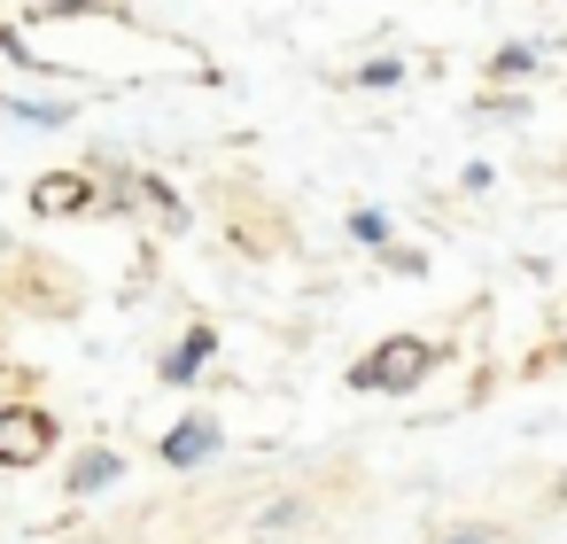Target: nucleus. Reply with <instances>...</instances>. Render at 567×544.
Segmentation results:
<instances>
[{"instance_id":"nucleus-3","label":"nucleus","mask_w":567,"mask_h":544,"mask_svg":"<svg viewBox=\"0 0 567 544\" xmlns=\"http://www.w3.org/2000/svg\"><path fill=\"white\" fill-rule=\"evenodd\" d=\"M210 451H218V428H210V420H187V428L164 435V459H172V466H195V459H210Z\"/></svg>"},{"instance_id":"nucleus-2","label":"nucleus","mask_w":567,"mask_h":544,"mask_svg":"<svg viewBox=\"0 0 567 544\" xmlns=\"http://www.w3.org/2000/svg\"><path fill=\"white\" fill-rule=\"evenodd\" d=\"M48 443H55V420L48 412H32V404L0 412V466H32V459H48Z\"/></svg>"},{"instance_id":"nucleus-8","label":"nucleus","mask_w":567,"mask_h":544,"mask_svg":"<svg viewBox=\"0 0 567 544\" xmlns=\"http://www.w3.org/2000/svg\"><path fill=\"white\" fill-rule=\"evenodd\" d=\"M443 544H489V528H451Z\"/></svg>"},{"instance_id":"nucleus-1","label":"nucleus","mask_w":567,"mask_h":544,"mask_svg":"<svg viewBox=\"0 0 567 544\" xmlns=\"http://www.w3.org/2000/svg\"><path fill=\"white\" fill-rule=\"evenodd\" d=\"M427 358H435V350H427L420 335H389V342H381L350 381H358V389H412V381L427 373Z\"/></svg>"},{"instance_id":"nucleus-6","label":"nucleus","mask_w":567,"mask_h":544,"mask_svg":"<svg viewBox=\"0 0 567 544\" xmlns=\"http://www.w3.org/2000/svg\"><path fill=\"white\" fill-rule=\"evenodd\" d=\"M117 474H125V466H117L110 451H86V459H79V474H71V490H102V482H117Z\"/></svg>"},{"instance_id":"nucleus-5","label":"nucleus","mask_w":567,"mask_h":544,"mask_svg":"<svg viewBox=\"0 0 567 544\" xmlns=\"http://www.w3.org/2000/svg\"><path fill=\"white\" fill-rule=\"evenodd\" d=\"M79 203H86V179H40L32 187V211H48V218L55 211H79Z\"/></svg>"},{"instance_id":"nucleus-7","label":"nucleus","mask_w":567,"mask_h":544,"mask_svg":"<svg viewBox=\"0 0 567 544\" xmlns=\"http://www.w3.org/2000/svg\"><path fill=\"white\" fill-rule=\"evenodd\" d=\"M350 234H358V242H389V218H381V211H358Z\"/></svg>"},{"instance_id":"nucleus-4","label":"nucleus","mask_w":567,"mask_h":544,"mask_svg":"<svg viewBox=\"0 0 567 544\" xmlns=\"http://www.w3.org/2000/svg\"><path fill=\"white\" fill-rule=\"evenodd\" d=\"M203 358H210V327H195V335L164 358V381H195V373H203Z\"/></svg>"},{"instance_id":"nucleus-9","label":"nucleus","mask_w":567,"mask_h":544,"mask_svg":"<svg viewBox=\"0 0 567 544\" xmlns=\"http://www.w3.org/2000/svg\"><path fill=\"white\" fill-rule=\"evenodd\" d=\"M40 9H110V0H40Z\"/></svg>"}]
</instances>
